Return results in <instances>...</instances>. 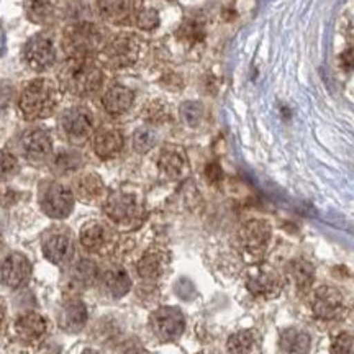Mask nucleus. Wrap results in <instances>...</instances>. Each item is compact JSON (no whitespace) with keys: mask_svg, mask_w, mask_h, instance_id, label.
I'll return each mask as SVG.
<instances>
[{"mask_svg":"<svg viewBox=\"0 0 354 354\" xmlns=\"http://www.w3.org/2000/svg\"><path fill=\"white\" fill-rule=\"evenodd\" d=\"M135 100V95L130 88L125 86H112L105 91L102 95V105H104L105 112L110 115H123L130 110Z\"/></svg>","mask_w":354,"mask_h":354,"instance_id":"26","label":"nucleus"},{"mask_svg":"<svg viewBox=\"0 0 354 354\" xmlns=\"http://www.w3.org/2000/svg\"><path fill=\"white\" fill-rule=\"evenodd\" d=\"M180 118H183V122L190 128H196L201 125L203 118V107L201 102L189 100L180 105Z\"/></svg>","mask_w":354,"mask_h":354,"instance_id":"33","label":"nucleus"},{"mask_svg":"<svg viewBox=\"0 0 354 354\" xmlns=\"http://www.w3.org/2000/svg\"><path fill=\"white\" fill-rule=\"evenodd\" d=\"M140 202L133 194L113 192L105 198L104 212L117 225H130L140 216Z\"/></svg>","mask_w":354,"mask_h":354,"instance_id":"13","label":"nucleus"},{"mask_svg":"<svg viewBox=\"0 0 354 354\" xmlns=\"http://www.w3.org/2000/svg\"><path fill=\"white\" fill-rule=\"evenodd\" d=\"M41 251L44 258L55 266L69 264L74 258V238L68 228H51L44 233L41 240Z\"/></svg>","mask_w":354,"mask_h":354,"instance_id":"10","label":"nucleus"},{"mask_svg":"<svg viewBox=\"0 0 354 354\" xmlns=\"http://www.w3.org/2000/svg\"><path fill=\"white\" fill-rule=\"evenodd\" d=\"M156 131H154L153 128H138V130L135 131V135H133V148H135V151H138L140 154H145L151 151L154 145H156Z\"/></svg>","mask_w":354,"mask_h":354,"instance_id":"31","label":"nucleus"},{"mask_svg":"<svg viewBox=\"0 0 354 354\" xmlns=\"http://www.w3.org/2000/svg\"><path fill=\"white\" fill-rule=\"evenodd\" d=\"M55 167L61 174L77 171L81 167V156L76 151H61L55 158Z\"/></svg>","mask_w":354,"mask_h":354,"instance_id":"34","label":"nucleus"},{"mask_svg":"<svg viewBox=\"0 0 354 354\" xmlns=\"http://www.w3.org/2000/svg\"><path fill=\"white\" fill-rule=\"evenodd\" d=\"M3 250V240H2V234H0V253H2Z\"/></svg>","mask_w":354,"mask_h":354,"instance_id":"46","label":"nucleus"},{"mask_svg":"<svg viewBox=\"0 0 354 354\" xmlns=\"http://www.w3.org/2000/svg\"><path fill=\"white\" fill-rule=\"evenodd\" d=\"M141 51L140 39L135 35H117L102 48V56L110 68L123 69L138 61Z\"/></svg>","mask_w":354,"mask_h":354,"instance_id":"6","label":"nucleus"},{"mask_svg":"<svg viewBox=\"0 0 354 354\" xmlns=\"http://www.w3.org/2000/svg\"><path fill=\"white\" fill-rule=\"evenodd\" d=\"M228 354H259L261 339L254 330H240L227 342Z\"/></svg>","mask_w":354,"mask_h":354,"instance_id":"27","label":"nucleus"},{"mask_svg":"<svg viewBox=\"0 0 354 354\" xmlns=\"http://www.w3.org/2000/svg\"><path fill=\"white\" fill-rule=\"evenodd\" d=\"M105 185L104 180L95 172H84L74 179L73 194L77 201L84 203H94L104 197Z\"/></svg>","mask_w":354,"mask_h":354,"instance_id":"22","label":"nucleus"},{"mask_svg":"<svg viewBox=\"0 0 354 354\" xmlns=\"http://www.w3.org/2000/svg\"><path fill=\"white\" fill-rule=\"evenodd\" d=\"M122 354H149V353L141 346H131V348L125 349V351H123Z\"/></svg>","mask_w":354,"mask_h":354,"instance_id":"44","label":"nucleus"},{"mask_svg":"<svg viewBox=\"0 0 354 354\" xmlns=\"http://www.w3.org/2000/svg\"><path fill=\"white\" fill-rule=\"evenodd\" d=\"M312 310L313 315L320 318V320L333 322L344 317L346 302H344L343 294L338 289L330 286H322L313 294Z\"/></svg>","mask_w":354,"mask_h":354,"instance_id":"12","label":"nucleus"},{"mask_svg":"<svg viewBox=\"0 0 354 354\" xmlns=\"http://www.w3.org/2000/svg\"><path fill=\"white\" fill-rule=\"evenodd\" d=\"M179 35L184 39H187V41L196 43V41H201V39L205 37V30H203V25L201 21L190 20V21H185V24L180 26Z\"/></svg>","mask_w":354,"mask_h":354,"instance_id":"38","label":"nucleus"},{"mask_svg":"<svg viewBox=\"0 0 354 354\" xmlns=\"http://www.w3.org/2000/svg\"><path fill=\"white\" fill-rule=\"evenodd\" d=\"M24 59L38 73L50 69L56 61V50L51 39L44 35H35L33 38H30L24 48Z\"/></svg>","mask_w":354,"mask_h":354,"instance_id":"16","label":"nucleus"},{"mask_svg":"<svg viewBox=\"0 0 354 354\" xmlns=\"http://www.w3.org/2000/svg\"><path fill=\"white\" fill-rule=\"evenodd\" d=\"M12 87L10 84H7L6 81H0V113L6 112L12 102Z\"/></svg>","mask_w":354,"mask_h":354,"instance_id":"40","label":"nucleus"},{"mask_svg":"<svg viewBox=\"0 0 354 354\" xmlns=\"http://www.w3.org/2000/svg\"><path fill=\"white\" fill-rule=\"evenodd\" d=\"M205 176L212 184H216L223 179V171H221L218 162H210V165H207L205 167Z\"/></svg>","mask_w":354,"mask_h":354,"instance_id":"41","label":"nucleus"},{"mask_svg":"<svg viewBox=\"0 0 354 354\" xmlns=\"http://www.w3.org/2000/svg\"><path fill=\"white\" fill-rule=\"evenodd\" d=\"M94 151L100 159H112L118 156L123 148V135L115 127H100L92 140Z\"/></svg>","mask_w":354,"mask_h":354,"instance_id":"20","label":"nucleus"},{"mask_svg":"<svg viewBox=\"0 0 354 354\" xmlns=\"http://www.w3.org/2000/svg\"><path fill=\"white\" fill-rule=\"evenodd\" d=\"M32 277V263L21 253H10L0 263V282L7 289H20Z\"/></svg>","mask_w":354,"mask_h":354,"instance_id":"14","label":"nucleus"},{"mask_svg":"<svg viewBox=\"0 0 354 354\" xmlns=\"http://www.w3.org/2000/svg\"><path fill=\"white\" fill-rule=\"evenodd\" d=\"M198 354H205V353H198Z\"/></svg>","mask_w":354,"mask_h":354,"instance_id":"47","label":"nucleus"},{"mask_svg":"<svg viewBox=\"0 0 354 354\" xmlns=\"http://www.w3.org/2000/svg\"><path fill=\"white\" fill-rule=\"evenodd\" d=\"M20 149L26 161L39 165L51 158L53 140L50 133L43 128H30L20 138Z\"/></svg>","mask_w":354,"mask_h":354,"instance_id":"15","label":"nucleus"},{"mask_svg":"<svg viewBox=\"0 0 354 354\" xmlns=\"http://www.w3.org/2000/svg\"><path fill=\"white\" fill-rule=\"evenodd\" d=\"M105 32L99 25L79 21L71 25L63 35V44L68 57H91L100 48H104Z\"/></svg>","mask_w":354,"mask_h":354,"instance_id":"3","label":"nucleus"},{"mask_svg":"<svg viewBox=\"0 0 354 354\" xmlns=\"http://www.w3.org/2000/svg\"><path fill=\"white\" fill-rule=\"evenodd\" d=\"M48 320L38 312H26L13 323V333L21 343L38 344L48 335Z\"/></svg>","mask_w":354,"mask_h":354,"instance_id":"18","label":"nucleus"},{"mask_svg":"<svg viewBox=\"0 0 354 354\" xmlns=\"http://www.w3.org/2000/svg\"><path fill=\"white\" fill-rule=\"evenodd\" d=\"M339 61H342V66L346 71L354 69V48L343 51L342 56H339Z\"/></svg>","mask_w":354,"mask_h":354,"instance_id":"42","label":"nucleus"},{"mask_svg":"<svg viewBox=\"0 0 354 354\" xmlns=\"http://www.w3.org/2000/svg\"><path fill=\"white\" fill-rule=\"evenodd\" d=\"M149 328L161 343H174L185 330V317L177 307H159L149 317Z\"/></svg>","mask_w":354,"mask_h":354,"instance_id":"8","label":"nucleus"},{"mask_svg":"<svg viewBox=\"0 0 354 354\" xmlns=\"http://www.w3.org/2000/svg\"><path fill=\"white\" fill-rule=\"evenodd\" d=\"M145 120L151 125H159V123H165L169 120V109L165 102L161 100H153L146 105L143 110Z\"/></svg>","mask_w":354,"mask_h":354,"instance_id":"32","label":"nucleus"},{"mask_svg":"<svg viewBox=\"0 0 354 354\" xmlns=\"http://www.w3.org/2000/svg\"><path fill=\"white\" fill-rule=\"evenodd\" d=\"M167 264V254L159 248L148 250L141 256V259L136 264L138 276L143 277L145 281H156L162 276Z\"/></svg>","mask_w":354,"mask_h":354,"instance_id":"25","label":"nucleus"},{"mask_svg":"<svg viewBox=\"0 0 354 354\" xmlns=\"http://www.w3.org/2000/svg\"><path fill=\"white\" fill-rule=\"evenodd\" d=\"M245 286L256 297L274 299L284 289V279L271 266L256 264L245 274Z\"/></svg>","mask_w":354,"mask_h":354,"instance_id":"7","label":"nucleus"},{"mask_svg":"<svg viewBox=\"0 0 354 354\" xmlns=\"http://www.w3.org/2000/svg\"><path fill=\"white\" fill-rule=\"evenodd\" d=\"M59 86L50 79H35L26 84L19 100V109L25 120H41L51 117L59 104Z\"/></svg>","mask_w":354,"mask_h":354,"instance_id":"2","label":"nucleus"},{"mask_svg":"<svg viewBox=\"0 0 354 354\" xmlns=\"http://www.w3.org/2000/svg\"><path fill=\"white\" fill-rule=\"evenodd\" d=\"M331 354H354V335L353 333H339L336 335L330 346Z\"/></svg>","mask_w":354,"mask_h":354,"instance_id":"36","label":"nucleus"},{"mask_svg":"<svg viewBox=\"0 0 354 354\" xmlns=\"http://www.w3.org/2000/svg\"><path fill=\"white\" fill-rule=\"evenodd\" d=\"M59 128L63 136L73 145H81L94 131L92 112L82 105L66 109L59 117Z\"/></svg>","mask_w":354,"mask_h":354,"instance_id":"9","label":"nucleus"},{"mask_svg":"<svg viewBox=\"0 0 354 354\" xmlns=\"http://www.w3.org/2000/svg\"><path fill=\"white\" fill-rule=\"evenodd\" d=\"M38 198L41 210L55 220H63L69 216L74 209V201H76L73 190L56 180H44L39 185Z\"/></svg>","mask_w":354,"mask_h":354,"instance_id":"4","label":"nucleus"},{"mask_svg":"<svg viewBox=\"0 0 354 354\" xmlns=\"http://www.w3.org/2000/svg\"><path fill=\"white\" fill-rule=\"evenodd\" d=\"M87 318V307L81 299H66L57 313V325L66 333H79L86 326Z\"/></svg>","mask_w":354,"mask_h":354,"instance_id":"19","label":"nucleus"},{"mask_svg":"<svg viewBox=\"0 0 354 354\" xmlns=\"http://www.w3.org/2000/svg\"><path fill=\"white\" fill-rule=\"evenodd\" d=\"M102 289L112 299H122L131 289V279L122 266H110L99 276Z\"/></svg>","mask_w":354,"mask_h":354,"instance_id":"21","label":"nucleus"},{"mask_svg":"<svg viewBox=\"0 0 354 354\" xmlns=\"http://www.w3.org/2000/svg\"><path fill=\"white\" fill-rule=\"evenodd\" d=\"M79 241L88 253H105L115 245V234L109 225L99 220H91L82 225Z\"/></svg>","mask_w":354,"mask_h":354,"instance_id":"17","label":"nucleus"},{"mask_svg":"<svg viewBox=\"0 0 354 354\" xmlns=\"http://www.w3.org/2000/svg\"><path fill=\"white\" fill-rule=\"evenodd\" d=\"M310 336L299 328H287L279 335V348L284 354H308Z\"/></svg>","mask_w":354,"mask_h":354,"instance_id":"28","label":"nucleus"},{"mask_svg":"<svg viewBox=\"0 0 354 354\" xmlns=\"http://www.w3.org/2000/svg\"><path fill=\"white\" fill-rule=\"evenodd\" d=\"M289 276L299 290H308L315 281V268L305 259H295L289 264Z\"/></svg>","mask_w":354,"mask_h":354,"instance_id":"29","label":"nucleus"},{"mask_svg":"<svg viewBox=\"0 0 354 354\" xmlns=\"http://www.w3.org/2000/svg\"><path fill=\"white\" fill-rule=\"evenodd\" d=\"M100 271L92 259H79L66 269L61 289L64 299H79L84 290L91 289L99 281Z\"/></svg>","mask_w":354,"mask_h":354,"instance_id":"5","label":"nucleus"},{"mask_svg":"<svg viewBox=\"0 0 354 354\" xmlns=\"http://www.w3.org/2000/svg\"><path fill=\"white\" fill-rule=\"evenodd\" d=\"M135 21L138 28L149 32V30H154L159 25V13L154 8H143V10L136 12Z\"/></svg>","mask_w":354,"mask_h":354,"instance_id":"37","label":"nucleus"},{"mask_svg":"<svg viewBox=\"0 0 354 354\" xmlns=\"http://www.w3.org/2000/svg\"><path fill=\"white\" fill-rule=\"evenodd\" d=\"M20 194L17 190H13L10 187H2L0 189V207H12L19 202Z\"/></svg>","mask_w":354,"mask_h":354,"instance_id":"39","label":"nucleus"},{"mask_svg":"<svg viewBox=\"0 0 354 354\" xmlns=\"http://www.w3.org/2000/svg\"><path fill=\"white\" fill-rule=\"evenodd\" d=\"M6 320H7V304L6 300L0 297V328L6 325Z\"/></svg>","mask_w":354,"mask_h":354,"instance_id":"43","label":"nucleus"},{"mask_svg":"<svg viewBox=\"0 0 354 354\" xmlns=\"http://www.w3.org/2000/svg\"><path fill=\"white\" fill-rule=\"evenodd\" d=\"M158 167L169 179H179L187 171V156L179 146H166L159 154Z\"/></svg>","mask_w":354,"mask_h":354,"instance_id":"23","label":"nucleus"},{"mask_svg":"<svg viewBox=\"0 0 354 354\" xmlns=\"http://www.w3.org/2000/svg\"><path fill=\"white\" fill-rule=\"evenodd\" d=\"M97 8L105 20L125 24L136 15V0H97Z\"/></svg>","mask_w":354,"mask_h":354,"instance_id":"24","label":"nucleus"},{"mask_svg":"<svg viewBox=\"0 0 354 354\" xmlns=\"http://www.w3.org/2000/svg\"><path fill=\"white\" fill-rule=\"evenodd\" d=\"M59 88L74 97H91L100 91L104 73L91 57H68L57 74Z\"/></svg>","mask_w":354,"mask_h":354,"instance_id":"1","label":"nucleus"},{"mask_svg":"<svg viewBox=\"0 0 354 354\" xmlns=\"http://www.w3.org/2000/svg\"><path fill=\"white\" fill-rule=\"evenodd\" d=\"M81 354H100L99 351H97V349H92V348H87V349H84V351L81 353Z\"/></svg>","mask_w":354,"mask_h":354,"instance_id":"45","label":"nucleus"},{"mask_svg":"<svg viewBox=\"0 0 354 354\" xmlns=\"http://www.w3.org/2000/svg\"><path fill=\"white\" fill-rule=\"evenodd\" d=\"M51 0H26V17L33 24H46L51 19Z\"/></svg>","mask_w":354,"mask_h":354,"instance_id":"30","label":"nucleus"},{"mask_svg":"<svg viewBox=\"0 0 354 354\" xmlns=\"http://www.w3.org/2000/svg\"><path fill=\"white\" fill-rule=\"evenodd\" d=\"M271 225L268 221L254 218L246 221L245 225L238 232V243H240L241 250L245 251L251 258H259L268 250L269 241H271Z\"/></svg>","mask_w":354,"mask_h":354,"instance_id":"11","label":"nucleus"},{"mask_svg":"<svg viewBox=\"0 0 354 354\" xmlns=\"http://www.w3.org/2000/svg\"><path fill=\"white\" fill-rule=\"evenodd\" d=\"M19 169V159L13 156L12 153L6 151V149H0V184L15 177Z\"/></svg>","mask_w":354,"mask_h":354,"instance_id":"35","label":"nucleus"}]
</instances>
